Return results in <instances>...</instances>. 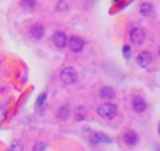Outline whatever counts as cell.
I'll list each match as a JSON object with an SVG mask.
<instances>
[{
    "mask_svg": "<svg viewBox=\"0 0 160 151\" xmlns=\"http://www.w3.org/2000/svg\"><path fill=\"white\" fill-rule=\"evenodd\" d=\"M159 133H160V124H159Z\"/></svg>",
    "mask_w": 160,
    "mask_h": 151,
    "instance_id": "19",
    "label": "cell"
},
{
    "mask_svg": "<svg viewBox=\"0 0 160 151\" xmlns=\"http://www.w3.org/2000/svg\"><path fill=\"white\" fill-rule=\"evenodd\" d=\"M131 105H132V109L135 110L136 113H142L146 110L148 107V103L142 96H133L132 100H131Z\"/></svg>",
    "mask_w": 160,
    "mask_h": 151,
    "instance_id": "6",
    "label": "cell"
},
{
    "mask_svg": "<svg viewBox=\"0 0 160 151\" xmlns=\"http://www.w3.org/2000/svg\"><path fill=\"white\" fill-rule=\"evenodd\" d=\"M84 44H86L84 40L79 35H73V37H70V38H68V45H69V48L73 52H80V51H83Z\"/></svg>",
    "mask_w": 160,
    "mask_h": 151,
    "instance_id": "3",
    "label": "cell"
},
{
    "mask_svg": "<svg viewBox=\"0 0 160 151\" xmlns=\"http://www.w3.org/2000/svg\"><path fill=\"white\" fill-rule=\"evenodd\" d=\"M30 34H31V37H32V38L41 40L42 37H44V34H45L44 25L39 24V23H35V24H32L30 27Z\"/></svg>",
    "mask_w": 160,
    "mask_h": 151,
    "instance_id": "8",
    "label": "cell"
},
{
    "mask_svg": "<svg viewBox=\"0 0 160 151\" xmlns=\"http://www.w3.org/2000/svg\"><path fill=\"white\" fill-rule=\"evenodd\" d=\"M56 116H58V119H59V120H62V121L68 120V119H69V116H70L69 106H68V105H62V106L58 109V112H56Z\"/></svg>",
    "mask_w": 160,
    "mask_h": 151,
    "instance_id": "11",
    "label": "cell"
},
{
    "mask_svg": "<svg viewBox=\"0 0 160 151\" xmlns=\"http://www.w3.org/2000/svg\"><path fill=\"white\" fill-rule=\"evenodd\" d=\"M143 40H145V31L142 30V28L136 27L131 31V41H132L133 44L139 45L143 42Z\"/></svg>",
    "mask_w": 160,
    "mask_h": 151,
    "instance_id": "7",
    "label": "cell"
},
{
    "mask_svg": "<svg viewBox=\"0 0 160 151\" xmlns=\"http://www.w3.org/2000/svg\"><path fill=\"white\" fill-rule=\"evenodd\" d=\"M45 99H47V93H41L37 99V107H42L45 103Z\"/></svg>",
    "mask_w": 160,
    "mask_h": 151,
    "instance_id": "16",
    "label": "cell"
},
{
    "mask_svg": "<svg viewBox=\"0 0 160 151\" xmlns=\"http://www.w3.org/2000/svg\"><path fill=\"white\" fill-rule=\"evenodd\" d=\"M97 113H98L100 117L107 119V120H111V119H114L117 116L118 109H117V106L115 105H112V103H102L101 106L98 107Z\"/></svg>",
    "mask_w": 160,
    "mask_h": 151,
    "instance_id": "1",
    "label": "cell"
},
{
    "mask_svg": "<svg viewBox=\"0 0 160 151\" xmlns=\"http://www.w3.org/2000/svg\"><path fill=\"white\" fill-rule=\"evenodd\" d=\"M115 96V90L112 89L111 86H104L100 89V98L104 99V100H110Z\"/></svg>",
    "mask_w": 160,
    "mask_h": 151,
    "instance_id": "10",
    "label": "cell"
},
{
    "mask_svg": "<svg viewBox=\"0 0 160 151\" xmlns=\"http://www.w3.org/2000/svg\"><path fill=\"white\" fill-rule=\"evenodd\" d=\"M139 13H141L142 16H145V17L152 16V14H153V6H152V3H148V2L142 3V4L139 6Z\"/></svg>",
    "mask_w": 160,
    "mask_h": 151,
    "instance_id": "12",
    "label": "cell"
},
{
    "mask_svg": "<svg viewBox=\"0 0 160 151\" xmlns=\"http://www.w3.org/2000/svg\"><path fill=\"white\" fill-rule=\"evenodd\" d=\"M152 61H153V55L149 51H142V52L136 57V62H138V65L142 68H148L152 64Z\"/></svg>",
    "mask_w": 160,
    "mask_h": 151,
    "instance_id": "4",
    "label": "cell"
},
{
    "mask_svg": "<svg viewBox=\"0 0 160 151\" xmlns=\"http://www.w3.org/2000/svg\"><path fill=\"white\" fill-rule=\"evenodd\" d=\"M52 42L56 45L58 48H65L68 45V35L63 31H55L52 35Z\"/></svg>",
    "mask_w": 160,
    "mask_h": 151,
    "instance_id": "5",
    "label": "cell"
},
{
    "mask_svg": "<svg viewBox=\"0 0 160 151\" xmlns=\"http://www.w3.org/2000/svg\"><path fill=\"white\" fill-rule=\"evenodd\" d=\"M139 141V136L136 134L135 132H132V130H129V132H127L124 134V143L127 144V146L132 147V146H136Z\"/></svg>",
    "mask_w": 160,
    "mask_h": 151,
    "instance_id": "9",
    "label": "cell"
},
{
    "mask_svg": "<svg viewBox=\"0 0 160 151\" xmlns=\"http://www.w3.org/2000/svg\"><path fill=\"white\" fill-rule=\"evenodd\" d=\"M93 137H94V140L96 141H101V143H111V138L108 137V136L102 134V133H94Z\"/></svg>",
    "mask_w": 160,
    "mask_h": 151,
    "instance_id": "14",
    "label": "cell"
},
{
    "mask_svg": "<svg viewBox=\"0 0 160 151\" xmlns=\"http://www.w3.org/2000/svg\"><path fill=\"white\" fill-rule=\"evenodd\" d=\"M21 7L22 8H27V10H31V8H34L35 7V4H37V2L35 0H21Z\"/></svg>",
    "mask_w": 160,
    "mask_h": 151,
    "instance_id": "15",
    "label": "cell"
},
{
    "mask_svg": "<svg viewBox=\"0 0 160 151\" xmlns=\"http://www.w3.org/2000/svg\"><path fill=\"white\" fill-rule=\"evenodd\" d=\"M47 150V144L45 143H35V146H34L32 151H45Z\"/></svg>",
    "mask_w": 160,
    "mask_h": 151,
    "instance_id": "17",
    "label": "cell"
},
{
    "mask_svg": "<svg viewBox=\"0 0 160 151\" xmlns=\"http://www.w3.org/2000/svg\"><path fill=\"white\" fill-rule=\"evenodd\" d=\"M159 55H160V48H159Z\"/></svg>",
    "mask_w": 160,
    "mask_h": 151,
    "instance_id": "20",
    "label": "cell"
},
{
    "mask_svg": "<svg viewBox=\"0 0 160 151\" xmlns=\"http://www.w3.org/2000/svg\"><path fill=\"white\" fill-rule=\"evenodd\" d=\"M61 79L65 82L66 85H73L78 81V73H76L75 68L72 67H66L61 71Z\"/></svg>",
    "mask_w": 160,
    "mask_h": 151,
    "instance_id": "2",
    "label": "cell"
},
{
    "mask_svg": "<svg viewBox=\"0 0 160 151\" xmlns=\"http://www.w3.org/2000/svg\"><path fill=\"white\" fill-rule=\"evenodd\" d=\"M122 52H124V58L125 59H129L131 58V48L128 47V45H125V47L122 48Z\"/></svg>",
    "mask_w": 160,
    "mask_h": 151,
    "instance_id": "18",
    "label": "cell"
},
{
    "mask_svg": "<svg viewBox=\"0 0 160 151\" xmlns=\"http://www.w3.org/2000/svg\"><path fill=\"white\" fill-rule=\"evenodd\" d=\"M73 116H75V120H78V121L84 120V117H86L84 106H78V107H76V109L73 110Z\"/></svg>",
    "mask_w": 160,
    "mask_h": 151,
    "instance_id": "13",
    "label": "cell"
}]
</instances>
